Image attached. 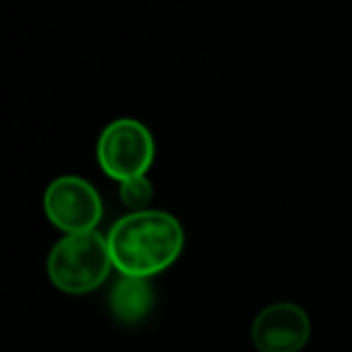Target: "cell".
<instances>
[{"instance_id":"cell-2","label":"cell","mask_w":352,"mask_h":352,"mask_svg":"<svg viewBox=\"0 0 352 352\" xmlns=\"http://www.w3.org/2000/svg\"><path fill=\"white\" fill-rule=\"evenodd\" d=\"M113 268L107 236L97 230L65 234L54 244L46 273L56 289L65 294H87L109 278Z\"/></svg>"},{"instance_id":"cell-3","label":"cell","mask_w":352,"mask_h":352,"mask_svg":"<svg viewBox=\"0 0 352 352\" xmlns=\"http://www.w3.org/2000/svg\"><path fill=\"white\" fill-rule=\"evenodd\" d=\"M155 138L135 118H116L97 138V162L113 182L145 176L155 162Z\"/></svg>"},{"instance_id":"cell-7","label":"cell","mask_w":352,"mask_h":352,"mask_svg":"<svg viewBox=\"0 0 352 352\" xmlns=\"http://www.w3.org/2000/svg\"><path fill=\"white\" fill-rule=\"evenodd\" d=\"M118 196H121L123 206L131 208V212L135 210H147L155 198V186L147 176H135V179H128V182H121L118 186Z\"/></svg>"},{"instance_id":"cell-6","label":"cell","mask_w":352,"mask_h":352,"mask_svg":"<svg viewBox=\"0 0 352 352\" xmlns=\"http://www.w3.org/2000/svg\"><path fill=\"white\" fill-rule=\"evenodd\" d=\"M155 307V289L150 278L121 275L109 292V309L121 323H138Z\"/></svg>"},{"instance_id":"cell-1","label":"cell","mask_w":352,"mask_h":352,"mask_svg":"<svg viewBox=\"0 0 352 352\" xmlns=\"http://www.w3.org/2000/svg\"><path fill=\"white\" fill-rule=\"evenodd\" d=\"M113 268L133 278H155L174 263L184 249V230L164 210H135L111 225L107 234Z\"/></svg>"},{"instance_id":"cell-4","label":"cell","mask_w":352,"mask_h":352,"mask_svg":"<svg viewBox=\"0 0 352 352\" xmlns=\"http://www.w3.org/2000/svg\"><path fill=\"white\" fill-rule=\"evenodd\" d=\"M44 212L65 234L97 230L104 215L102 196L82 176H58L44 193Z\"/></svg>"},{"instance_id":"cell-5","label":"cell","mask_w":352,"mask_h":352,"mask_svg":"<svg viewBox=\"0 0 352 352\" xmlns=\"http://www.w3.org/2000/svg\"><path fill=\"white\" fill-rule=\"evenodd\" d=\"M311 338L309 314L299 304L278 302L258 311L251 323V342L258 352H299Z\"/></svg>"}]
</instances>
